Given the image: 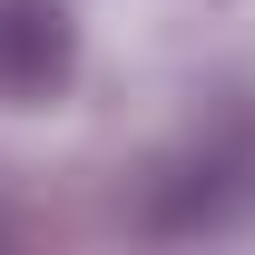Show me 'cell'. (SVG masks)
<instances>
[{
	"label": "cell",
	"mask_w": 255,
	"mask_h": 255,
	"mask_svg": "<svg viewBox=\"0 0 255 255\" xmlns=\"http://www.w3.org/2000/svg\"><path fill=\"white\" fill-rule=\"evenodd\" d=\"M137 226L147 236H236L255 226V128H216L147 177L137 196Z\"/></svg>",
	"instance_id": "cell-1"
},
{
	"label": "cell",
	"mask_w": 255,
	"mask_h": 255,
	"mask_svg": "<svg viewBox=\"0 0 255 255\" xmlns=\"http://www.w3.org/2000/svg\"><path fill=\"white\" fill-rule=\"evenodd\" d=\"M69 69H79V20L59 0H0V98L39 108L69 89Z\"/></svg>",
	"instance_id": "cell-2"
},
{
	"label": "cell",
	"mask_w": 255,
	"mask_h": 255,
	"mask_svg": "<svg viewBox=\"0 0 255 255\" xmlns=\"http://www.w3.org/2000/svg\"><path fill=\"white\" fill-rule=\"evenodd\" d=\"M0 236H10V226H0Z\"/></svg>",
	"instance_id": "cell-3"
}]
</instances>
